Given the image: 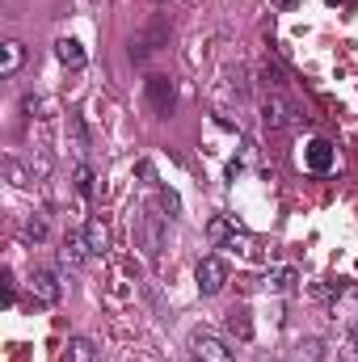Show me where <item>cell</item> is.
Wrapping results in <instances>:
<instances>
[{"label":"cell","instance_id":"6da1fadb","mask_svg":"<svg viewBox=\"0 0 358 362\" xmlns=\"http://www.w3.org/2000/svg\"><path fill=\"white\" fill-rule=\"evenodd\" d=\"M194 278H198V291H202V295H219V291H224V282H228V262L211 253V257H202V262H198Z\"/></svg>","mask_w":358,"mask_h":362},{"label":"cell","instance_id":"7a4b0ae2","mask_svg":"<svg viewBox=\"0 0 358 362\" xmlns=\"http://www.w3.org/2000/svg\"><path fill=\"white\" fill-rule=\"evenodd\" d=\"M190 350H194V362H236V354L215 333H194L190 337Z\"/></svg>","mask_w":358,"mask_h":362},{"label":"cell","instance_id":"3957f363","mask_svg":"<svg viewBox=\"0 0 358 362\" xmlns=\"http://www.w3.org/2000/svg\"><path fill=\"white\" fill-rule=\"evenodd\" d=\"M30 295H34V303L55 308V303H59V295H64L59 274H55V270H34V278H30Z\"/></svg>","mask_w":358,"mask_h":362},{"label":"cell","instance_id":"277c9868","mask_svg":"<svg viewBox=\"0 0 358 362\" xmlns=\"http://www.w3.org/2000/svg\"><path fill=\"white\" fill-rule=\"evenodd\" d=\"M89 240H85V232H68L64 236V249H59V262L68 266V270H81L85 262H89Z\"/></svg>","mask_w":358,"mask_h":362},{"label":"cell","instance_id":"5b68a950","mask_svg":"<svg viewBox=\"0 0 358 362\" xmlns=\"http://www.w3.org/2000/svg\"><path fill=\"white\" fill-rule=\"evenodd\" d=\"M304 165H308L312 173H329V169L337 165L333 144H329V139H312V144H308V152H304Z\"/></svg>","mask_w":358,"mask_h":362},{"label":"cell","instance_id":"8992f818","mask_svg":"<svg viewBox=\"0 0 358 362\" xmlns=\"http://www.w3.org/2000/svg\"><path fill=\"white\" fill-rule=\"evenodd\" d=\"M55 59H59L64 68H72V72H81V68L89 64V55H85V47H81L76 38H59V42H55Z\"/></svg>","mask_w":358,"mask_h":362},{"label":"cell","instance_id":"52a82bcc","mask_svg":"<svg viewBox=\"0 0 358 362\" xmlns=\"http://www.w3.org/2000/svg\"><path fill=\"white\" fill-rule=\"evenodd\" d=\"M21 64H25V47H21L17 38H8V42L0 47V76L13 81V76L21 72Z\"/></svg>","mask_w":358,"mask_h":362},{"label":"cell","instance_id":"ba28073f","mask_svg":"<svg viewBox=\"0 0 358 362\" xmlns=\"http://www.w3.org/2000/svg\"><path fill=\"white\" fill-rule=\"evenodd\" d=\"M262 122H266L270 131H282V127L291 122V105H287L282 97H266V101H262Z\"/></svg>","mask_w":358,"mask_h":362},{"label":"cell","instance_id":"9c48e42d","mask_svg":"<svg viewBox=\"0 0 358 362\" xmlns=\"http://www.w3.org/2000/svg\"><path fill=\"white\" fill-rule=\"evenodd\" d=\"M148 93H152L156 114H169V110H173V85H169L165 76H152V81H148Z\"/></svg>","mask_w":358,"mask_h":362},{"label":"cell","instance_id":"30bf717a","mask_svg":"<svg viewBox=\"0 0 358 362\" xmlns=\"http://www.w3.org/2000/svg\"><path fill=\"white\" fill-rule=\"evenodd\" d=\"M85 240H89L93 257H101V253L110 249V228H105L101 219H89V223H85Z\"/></svg>","mask_w":358,"mask_h":362},{"label":"cell","instance_id":"8fae6325","mask_svg":"<svg viewBox=\"0 0 358 362\" xmlns=\"http://www.w3.org/2000/svg\"><path fill=\"white\" fill-rule=\"evenodd\" d=\"M291 362H325V341H321V337H304V341L291 350Z\"/></svg>","mask_w":358,"mask_h":362},{"label":"cell","instance_id":"7c38bea8","mask_svg":"<svg viewBox=\"0 0 358 362\" xmlns=\"http://www.w3.org/2000/svg\"><path fill=\"white\" fill-rule=\"evenodd\" d=\"M228 333H232V337H241V341H249V337H253L249 308H232V312H228Z\"/></svg>","mask_w":358,"mask_h":362},{"label":"cell","instance_id":"4fadbf2b","mask_svg":"<svg viewBox=\"0 0 358 362\" xmlns=\"http://www.w3.org/2000/svg\"><path fill=\"white\" fill-rule=\"evenodd\" d=\"M144 245H148V253H152V257L161 253V215H156V211H148V215H144Z\"/></svg>","mask_w":358,"mask_h":362},{"label":"cell","instance_id":"5bb4252c","mask_svg":"<svg viewBox=\"0 0 358 362\" xmlns=\"http://www.w3.org/2000/svg\"><path fill=\"white\" fill-rule=\"evenodd\" d=\"M270 286H274V291H282V295H287V291H295V282H299V274L291 270V266H278V270H270V278H266Z\"/></svg>","mask_w":358,"mask_h":362},{"label":"cell","instance_id":"9a60e30c","mask_svg":"<svg viewBox=\"0 0 358 362\" xmlns=\"http://www.w3.org/2000/svg\"><path fill=\"white\" fill-rule=\"evenodd\" d=\"M232 232H236V223H232V219H211V223H207L211 245H228V240H232Z\"/></svg>","mask_w":358,"mask_h":362},{"label":"cell","instance_id":"2e32d148","mask_svg":"<svg viewBox=\"0 0 358 362\" xmlns=\"http://www.w3.org/2000/svg\"><path fill=\"white\" fill-rule=\"evenodd\" d=\"M68 354H72V362H93V346L85 337H72L68 341Z\"/></svg>","mask_w":358,"mask_h":362},{"label":"cell","instance_id":"e0dca14e","mask_svg":"<svg viewBox=\"0 0 358 362\" xmlns=\"http://www.w3.org/2000/svg\"><path fill=\"white\" fill-rule=\"evenodd\" d=\"M72 181H76V194H81V198H93V169L89 165H81Z\"/></svg>","mask_w":358,"mask_h":362},{"label":"cell","instance_id":"ac0fdd59","mask_svg":"<svg viewBox=\"0 0 358 362\" xmlns=\"http://www.w3.org/2000/svg\"><path fill=\"white\" fill-rule=\"evenodd\" d=\"M21 232H25V240H42V236H47V219H42V215H34V219H25V228H21Z\"/></svg>","mask_w":358,"mask_h":362},{"label":"cell","instance_id":"d6986e66","mask_svg":"<svg viewBox=\"0 0 358 362\" xmlns=\"http://www.w3.org/2000/svg\"><path fill=\"white\" fill-rule=\"evenodd\" d=\"M161 202H165V211H169V215H178V194H173V189H161Z\"/></svg>","mask_w":358,"mask_h":362},{"label":"cell","instance_id":"ffe728a7","mask_svg":"<svg viewBox=\"0 0 358 362\" xmlns=\"http://www.w3.org/2000/svg\"><path fill=\"white\" fill-rule=\"evenodd\" d=\"M135 173H139V177H144V181H156V169H152L148 160H139V165H135Z\"/></svg>","mask_w":358,"mask_h":362},{"label":"cell","instance_id":"44dd1931","mask_svg":"<svg viewBox=\"0 0 358 362\" xmlns=\"http://www.w3.org/2000/svg\"><path fill=\"white\" fill-rule=\"evenodd\" d=\"M350 341H354V350H358V320L350 325Z\"/></svg>","mask_w":358,"mask_h":362}]
</instances>
